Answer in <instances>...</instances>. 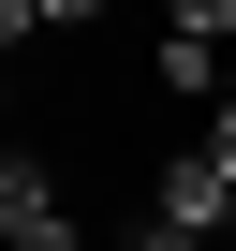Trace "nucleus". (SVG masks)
<instances>
[{
    "instance_id": "nucleus-1",
    "label": "nucleus",
    "mask_w": 236,
    "mask_h": 251,
    "mask_svg": "<svg viewBox=\"0 0 236 251\" xmlns=\"http://www.w3.org/2000/svg\"><path fill=\"white\" fill-rule=\"evenodd\" d=\"M148 222H163V236H192V251H221V236H236V177H221L207 148H163V177H148Z\"/></svg>"
},
{
    "instance_id": "nucleus-2",
    "label": "nucleus",
    "mask_w": 236,
    "mask_h": 251,
    "mask_svg": "<svg viewBox=\"0 0 236 251\" xmlns=\"http://www.w3.org/2000/svg\"><path fill=\"white\" fill-rule=\"evenodd\" d=\"M0 251H89L59 177H45V148H0Z\"/></svg>"
},
{
    "instance_id": "nucleus-3",
    "label": "nucleus",
    "mask_w": 236,
    "mask_h": 251,
    "mask_svg": "<svg viewBox=\"0 0 236 251\" xmlns=\"http://www.w3.org/2000/svg\"><path fill=\"white\" fill-rule=\"evenodd\" d=\"M163 89H177V103H221V59H207V45H177V30H163Z\"/></svg>"
},
{
    "instance_id": "nucleus-4",
    "label": "nucleus",
    "mask_w": 236,
    "mask_h": 251,
    "mask_svg": "<svg viewBox=\"0 0 236 251\" xmlns=\"http://www.w3.org/2000/svg\"><path fill=\"white\" fill-rule=\"evenodd\" d=\"M163 30H177V45H207V59H221V30H236V0H163Z\"/></svg>"
},
{
    "instance_id": "nucleus-5",
    "label": "nucleus",
    "mask_w": 236,
    "mask_h": 251,
    "mask_svg": "<svg viewBox=\"0 0 236 251\" xmlns=\"http://www.w3.org/2000/svg\"><path fill=\"white\" fill-rule=\"evenodd\" d=\"M192 148H207V163H221V177H236V89H221V103H207V133H192Z\"/></svg>"
},
{
    "instance_id": "nucleus-6",
    "label": "nucleus",
    "mask_w": 236,
    "mask_h": 251,
    "mask_svg": "<svg viewBox=\"0 0 236 251\" xmlns=\"http://www.w3.org/2000/svg\"><path fill=\"white\" fill-rule=\"evenodd\" d=\"M89 15H103V0H30V30H89Z\"/></svg>"
},
{
    "instance_id": "nucleus-7",
    "label": "nucleus",
    "mask_w": 236,
    "mask_h": 251,
    "mask_svg": "<svg viewBox=\"0 0 236 251\" xmlns=\"http://www.w3.org/2000/svg\"><path fill=\"white\" fill-rule=\"evenodd\" d=\"M221 251H236V236H221Z\"/></svg>"
}]
</instances>
